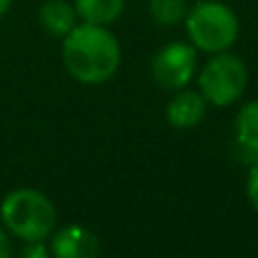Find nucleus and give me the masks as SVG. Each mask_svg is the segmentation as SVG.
<instances>
[{"instance_id": "1", "label": "nucleus", "mask_w": 258, "mask_h": 258, "mask_svg": "<svg viewBox=\"0 0 258 258\" xmlns=\"http://www.w3.org/2000/svg\"><path fill=\"white\" fill-rule=\"evenodd\" d=\"M66 71L82 84H104L120 66V43L107 25L82 23L63 36L61 48Z\"/></svg>"}, {"instance_id": "2", "label": "nucleus", "mask_w": 258, "mask_h": 258, "mask_svg": "<svg viewBox=\"0 0 258 258\" xmlns=\"http://www.w3.org/2000/svg\"><path fill=\"white\" fill-rule=\"evenodd\" d=\"M0 218L9 233L25 242L48 240L57 227L54 204L34 188H18L9 192L0 204Z\"/></svg>"}, {"instance_id": "3", "label": "nucleus", "mask_w": 258, "mask_h": 258, "mask_svg": "<svg viewBox=\"0 0 258 258\" xmlns=\"http://www.w3.org/2000/svg\"><path fill=\"white\" fill-rule=\"evenodd\" d=\"M186 32L190 43L197 50L209 54L227 52L238 39L240 23L238 16L229 5L220 0H200L192 7H188V14L183 18Z\"/></svg>"}, {"instance_id": "4", "label": "nucleus", "mask_w": 258, "mask_h": 258, "mask_svg": "<svg viewBox=\"0 0 258 258\" xmlns=\"http://www.w3.org/2000/svg\"><path fill=\"white\" fill-rule=\"evenodd\" d=\"M247 66L238 54L218 52L206 61V66L200 71L197 84L200 93L206 98V102L213 107H229L238 102L247 89Z\"/></svg>"}, {"instance_id": "5", "label": "nucleus", "mask_w": 258, "mask_h": 258, "mask_svg": "<svg viewBox=\"0 0 258 258\" xmlns=\"http://www.w3.org/2000/svg\"><path fill=\"white\" fill-rule=\"evenodd\" d=\"M197 66V48L183 41L165 43L152 59V75L159 86L168 91H181L195 75Z\"/></svg>"}, {"instance_id": "6", "label": "nucleus", "mask_w": 258, "mask_h": 258, "mask_svg": "<svg viewBox=\"0 0 258 258\" xmlns=\"http://www.w3.org/2000/svg\"><path fill=\"white\" fill-rule=\"evenodd\" d=\"M50 251L52 258H98L100 240L89 229L80 224H68L59 231H52Z\"/></svg>"}, {"instance_id": "7", "label": "nucleus", "mask_w": 258, "mask_h": 258, "mask_svg": "<svg viewBox=\"0 0 258 258\" xmlns=\"http://www.w3.org/2000/svg\"><path fill=\"white\" fill-rule=\"evenodd\" d=\"M206 104L209 102L200 91H179L165 107V118L177 129H190L202 122Z\"/></svg>"}, {"instance_id": "8", "label": "nucleus", "mask_w": 258, "mask_h": 258, "mask_svg": "<svg viewBox=\"0 0 258 258\" xmlns=\"http://www.w3.org/2000/svg\"><path fill=\"white\" fill-rule=\"evenodd\" d=\"M39 25L50 36H66L77 25V12L68 0H45L39 7Z\"/></svg>"}, {"instance_id": "9", "label": "nucleus", "mask_w": 258, "mask_h": 258, "mask_svg": "<svg viewBox=\"0 0 258 258\" xmlns=\"http://www.w3.org/2000/svg\"><path fill=\"white\" fill-rule=\"evenodd\" d=\"M233 132H236L238 150L245 154V159L256 163L258 161V100L247 102L238 111Z\"/></svg>"}, {"instance_id": "10", "label": "nucleus", "mask_w": 258, "mask_h": 258, "mask_svg": "<svg viewBox=\"0 0 258 258\" xmlns=\"http://www.w3.org/2000/svg\"><path fill=\"white\" fill-rule=\"evenodd\" d=\"M77 18L93 25H111L125 9V0H75Z\"/></svg>"}, {"instance_id": "11", "label": "nucleus", "mask_w": 258, "mask_h": 258, "mask_svg": "<svg viewBox=\"0 0 258 258\" xmlns=\"http://www.w3.org/2000/svg\"><path fill=\"white\" fill-rule=\"evenodd\" d=\"M147 12H150L154 23H159L163 27H172L186 18L188 3L186 0H150Z\"/></svg>"}, {"instance_id": "12", "label": "nucleus", "mask_w": 258, "mask_h": 258, "mask_svg": "<svg viewBox=\"0 0 258 258\" xmlns=\"http://www.w3.org/2000/svg\"><path fill=\"white\" fill-rule=\"evenodd\" d=\"M16 258H52V251H50V247L45 245V240L27 242V245L18 251Z\"/></svg>"}, {"instance_id": "13", "label": "nucleus", "mask_w": 258, "mask_h": 258, "mask_svg": "<svg viewBox=\"0 0 258 258\" xmlns=\"http://www.w3.org/2000/svg\"><path fill=\"white\" fill-rule=\"evenodd\" d=\"M247 200H249V204L258 213V161L251 165L249 177H247Z\"/></svg>"}, {"instance_id": "14", "label": "nucleus", "mask_w": 258, "mask_h": 258, "mask_svg": "<svg viewBox=\"0 0 258 258\" xmlns=\"http://www.w3.org/2000/svg\"><path fill=\"white\" fill-rule=\"evenodd\" d=\"M12 242H9V236L0 229V258H12Z\"/></svg>"}, {"instance_id": "15", "label": "nucleus", "mask_w": 258, "mask_h": 258, "mask_svg": "<svg viewBox=\"0 0 258 258\" xmlns=\"http://www.w3.org/2000/svg\"><path fill=\"white\" fill-rule=\"evenodd\" d=\"M9 7H12V0H0V18L9 12Z\"/></svg>"}]
</instances>
